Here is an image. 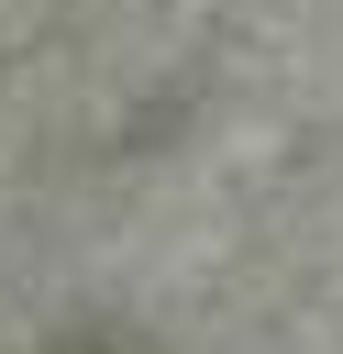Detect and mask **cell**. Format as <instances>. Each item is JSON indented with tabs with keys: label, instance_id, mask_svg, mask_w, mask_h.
I'll return each instance as SVG.
<instances>
[{
	"label": "cell",
	"instance_id": "obj_1",
	"mask_svg": "<svg viewBox=\"0 0 343 354\" xmlns=\"http://www.w3.org/2000/svg\"><path fill=\"white\" fill-rule=\"evenodd\" d=\"M77 354H122V343H77Z\"/></svg>",
	"mask_w": 343,
	"mask_h": 354
}]
</instances>
